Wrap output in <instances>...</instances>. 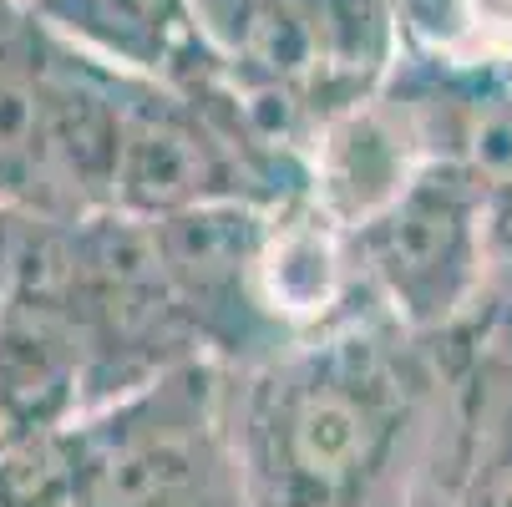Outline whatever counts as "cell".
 <instances>
[{"label":"cell","mask_w":512,"mask_h":507,"mask_svg":"<svg viewBox=\"0 0 512 507\" xmlns=\"http://www.w3.org/2000/svg\"><path fill=\"white\" fill-rule=\"evenodd\" d=\"M0 507H71L51 442L0 452Z\"/></svg>","instance_id":"obj_10"},{"label":"cell","mask_w":512,"mask_h":507,"mask_svg":"<svg viewBox=\"0 0 512 507\" xmlns=\"http://www.w3.org/2000/svg\"><path fill=\"white\" fill-rule=\"evenodd\" d=\"M254 300L284 345L335 330L360 310H376L360 289L350 234L325 219L305 193L264 213L254 249Z\"/></svg>","instance_id":"obj_6"},{"label":"cell","mask_w":512,"mask_h":507,"mask_svg":"<svg viewBox=\"0 0 512 507\" xmlns=\"http://www.w3.org/2000/svg\"><path fill=\"white\" fill-rule=\"evenodd\" d=\"M31 16L122 77L173 82L203 51L193 0H26Z\"/></svg>","instance_id":"obj_8"},{"label":"cell","mask_w":512,"mask_h":507,"mask_svg":"<svg viewBox=\"0 0 512 507\" xmlns=\"http://www.w3.org/2000/svg\"><path fill=\"white\" fill-rule=\"evenodd\" d=\"M71 507H244L229 371L213 360L142 381L51 437Z\"/></svg>","instance_id":"obj_3"},{"label":"cell","mask_w":512,"mask_h":507,"mask_svg":"<svg viewBox=\"0 0 512 507\" xmlns=\"http://www.w3.org/2000/svg\"><path fill=\"white\" fill-rule=\"evenodd\" d=\"M264 213L269 208L254 203H208L148 224L168 295L198 355L224 371H249L284 350L254 300V249Z\"/></svg>","instance_id":"obj_5"},{"label":"cell","mask_w":512,"mask_h":507,"mask_svg":"<svg viewBox=\"0 0 512 507\" xmlns=\"http://www.w3.org/2000/svg\"><path fill=\"white\" fill-rule=\"evenodd\" d=\"M117 71L0 0V213L77 224L112 213Z\"/></svg>","instance_id":"obj_2"},{"label":"cell","mask_w":512,"mask_h":507,"mask_svg":"<svg viewBox=\"0 0 512 507\" xmlns=\"http://www.w3.org/2000/svg\"><path fill=\"white\" fill-rule=\"evenodd\" d=\"M442 350L381 310L229 371L244 507H411Z\"/></svg>","instance_id":"obj_1"},{"label":"cell","mask_w":512,"mask_h":507,"mask_svg":"<svg viewBox=\"0 0 512 507\" xmlns=\"http://www.w3.org/2000/svg\"><path fill=\"white\" fill-rule=\"evenodd\" d=\"M421 168V142L396 97L381 87L315 132L305 153V198L340 229H355L376 208H386Z\"/></svg>","instance_id":"obj_7"},{"label":"cell","mask_w":512,"mask_h":507,"mask_svg":"<svg viewBox=\"0 0 512 507\" xmlns=\"http://www.w3.org/2000/svg\"><path fill=\"white\" fill-rule=\"evenodd\" d=\"M396 16L406 56L512 82V0H396Z\"/></svg>","instance_id":"obj_9"},{"label":"cell","mask_w":512,"mask_h":507,"mask_svg":"<svg viewBox=\"0 0 512 507\" xmlns=\"http://www.w3.org/2000/svg\"><path fill=\"white\" fill-rule=\"evenodd\" d=\"M345 234L365 300L416 340H447L492 300V264L502 254L492 208L447 163H426Z\"/></svg>","instance_id":"obj_4"}]
</instances>
